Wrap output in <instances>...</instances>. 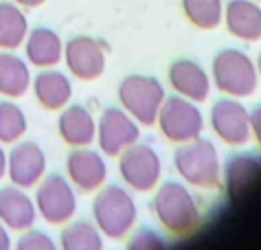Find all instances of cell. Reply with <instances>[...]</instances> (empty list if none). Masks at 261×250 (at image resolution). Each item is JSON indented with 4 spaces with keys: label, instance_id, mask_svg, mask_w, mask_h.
Returning a JSON list of instances; mask_svg holds the SVG:
<instances>
[{
    "label": "cell",
    "instance_id": "cell-10",
    "mask_svg": "<svg viewBox=\"0 0 261 250\" xmlns=\"http://www.w3.org/2000/svg\"><path fill=\"white\" fill-rule=\"evenodd\" d=\"M46 173V156L42 147L33 141H22L13 145V149L7 154V176L11 185L31 189L44 178Z\"/></svg>",
    "mask_w": 261,
    "mask_h": 250
},
{
    "label": "cell",
    "instance_id": "cell-9",
    "mask_svg": "<svg viewBox=\"0 0 261 250\" xmlns=\"http://www.w3.org/2000/svg\"><path fill=\"white\" fill-rule=\"evenodd\" d=\"M64 60L68 70L82 82H95L106 70V48L90 35H75L64 44Z\"/></svg>",
    "mask_w": 261,
    "mask_h": 250
},
{
    "label": "cell",
    "instance_id": "cell-13",
    "mask_svg": "<svg viewBox=\"0 0 261 250\" xmlns=\"http://www.w3.org/2000/svg\"><path fill=\"white\" fill-rule=\"evenodd\" d=\"M66 173L79 191L90 193V191L101 189V185L106 182L108 167L99 152L88 149V147H75L66 156Z\"/></svg>",
    "mask_w": 261,
    "mask_h": 250
},
{
    "label": "cell",
    "instance_id": "cell-6",
    "mask_svg": "<svg viewBox=\"0 0 261 250\" xmlns=\"http://www.w3.org/2000/svg\"><path fill=\"white\" fill-rule=\"evenodd\" d=\"M158 125L163 134L171 143H189L200 138V132L204 130L202 112L185 97H169L163 101L158 110Z\"/></svg>",
    "mask_w": 261,
    "mask_h": 250
},
{
    "label": "cell",
    "instance_id": "cell-22",
    "mask_svg": "<svg viewBox=\"0 0 261 250\" xmlns=\"http://www.w3.org/2000/svg\"><path fill=\"white\" fill-rule=\"evenodd\" d=\"M29 20L20 5L13 0H0V48L16 51L24 44Z\"/></svg>",
    "mask_w": 261,
    "mask_h": 250
},
{
    "label": "cell",
    "instance_id": "cell-30",
    "mask_svg": "<svg viewBox=\"0 0 261 250\" xmlns=\"http://www.w3.org/2000/svg\"><path fill=\"white\" fill-rule=\"evenodd\" d=\"M16 5H20L22 9H35V7H40V5H44L46 0H13Z\"/></svg>",
    "mask_w": 261,
    "mask_h": 250
},
{
    "label": "cell",
    "instance_id": "cell-11",
    "mask_svg": "<svg viewBox=\"0 0 261 250\" xmlns=\"http://www.w3.org/2000/svg\"><path fill=\"white\" fill-rule=\"evenodd\" d=\"M97 141L101 152L108 156H119L123 149L139 141V125L132 121V116L125 114L119 108H108L101 114L97 125Z\"/></svg>",
    "mask_w": 261,
    "mask_h": 250
},
{
    "label": "cell",
    "instance_id": "cell-16",
    "mask_svg": "<svg viewBox=\"0 0 261 250\" xmlns=\"http://www.w3.org/2000/svg\"><path fill=\"white\" fill-rule=\"evenodd\" d=\"M169 84L189 101H204L211 92L206 70L191 60H176L169 66Z\"/></svg>",
    "mask_w": 261,
    "mask_h": 250
},
{
    "label": "cell",
    "instance_id": "cell-25",
    "mask_svg": "<svg viewBox=\"0 0 261 250\" xmlns=\"http://www.w3.org/2000/svg\"><path fill=\"white\" fill-rule=\"evenodd\" d=\"M27 132V116L16 101L3 99L0 101V143L9 145L18 143Z\"/></svg>",
    "mask_w": 261,
    "mask_h": 250
},
{
    "label": "cell",
    "instance_id": "cell-33",
    "mask_svg": "<svg viewBox=\"0 0 261 250\" xmlns=\"http://www.w3.org/2000/svg\"><path fill=\"white\" fill-rule=\"evenodd\" d=\"M255 3H261V0H255Z\"/></svg>",
    "mask_w": 261,
    "mask_h": 250
},
{
    "label": "cell",
    "instance_id": "cell-2",
    "mask_svg": "<svg viewBox=\"0 0 261 250\" xmlns=\"http://www.w3.org/2000/svg\"><path fill=\"white\" fill-rule=\"evenodd\" d=\"M99 193L92 202L95 226L110 239H123L136 222L134 197L119 185H108L97 189Z\"/></svg>",
    "mask_w": 261,
    "mask_h": 250
},
{
    "label": "cell",
    "instance_id": "cell-7",
    "mask_svg": "<svg viewBox=\"0 0 261 250\" xmlns=\"http://www.w3.org/2000/svg\"><path fill=\"white\" fill-rule=\"evenodd\" d=\"M35 209L48 224H66L77 211V195L68 180L60 173H50L38 182Z\"/></svg>",
    "mask_w": 261,
    "mask_h": 250
},
{
    "label": "cell",
    "instance_id": "cell-1",
    "mask_svg": "<svg viewBox=\"0 0 261 250\" xmlns=\"http://www.w3.org/2000/svg\"><path fill=\"white\" fill-rule=\"evenodd\" d=\"M154 213L158 222L163 224V229L180 239H187L193 233H198L202 224V215L198 204H195V197L180 182H165L156 191Z\"/></svg>",
    "mask_w": 261,
    "mask_h": 250
},
{
    "label": "cell",
    "instance_id": "cell-3",
    "mask_svg": "<svg viewBox=\"0 0 261 250\" xmlns=\"http://www.w3.org/2000/svg\"><path fill=\"white\" fill-rule=\"evenodd\" d=\"M173 165L178 173L193 187L200 189H217L220 187V158L215 147L208 141L195 138L182 143L173 154Z\"/></svg>",
    "mask_w": 261,
    "mask_h": 250
},
{
    "label": "cell",
    "instance_id": "cell-17",
    "mask_svg": "<svg viewBox=\"0 0 261 250\" xmlns=\"http://www.w3.org/2000/svg\"><path fill=\"white\" fill-rule=\"evenodd\" d=\"M57 132L70 147H88L97 136V123L84 106H66L57 119Z\"/></svg>",
    "mask_w": 261,
    "mask_h": 250
},
{
    "label": "cell",
    "instance_id": "cell-19",
    "mask_svg": "<svg viewBox=\"0 0 261 250\" xmlns=\"http://www.w3.org/2000/svg\"><path fill=\"white\" fill-rule=\"evenodd\" d=\"M261 182V160L250 154H235L226 160V189L230 200H244Z\"/></svg>",
    "mask_w": 261,
    "mask_h": 250
},
{
    "label": "cell",
    "instance_id": "cell-15",
    "mask_svg": "<svg viewBox=\"0 0 261 250\" xmlns=\"http://www.w3.org/2000/svg\"><path fill=\"white\" fill-rule=\"evenodd\" d=\"M224 22L230 35L244 42L261 40V7L255 0H228L224 7Z\"/></svg>",
    "mask_w": 261,
    "mask_h": 250
},
{
    "label": "cell",
    "instance_id": "cell-23",
    "mask_svg": "<svg viewBox=\"0 0 261 250\" xmlns=\"http://www.w3.org/2000/svg\"><path fill=\"white\" fill-rule=\"evenodd\" d=\"M60 248L62 250H103L101 231L95 224L84 222V219L70 222L60 235Z\"/></svg>",
    "mask_w": 261,
    "mask_h": 250
},
{
    "label": "cell",
    "instance_id": "cell-5",
    "mask_svg": "<svg viewBox=\"0 0 261 250\" xmlns=\"http://www.w3.org/2000/svg\"><path fill=\"white\" fill-rule=\"evenodd\" d=\"M119 101L127 114L143 125H154L165 101V88L154 77L129 75L119 86Z\"/></svg>",
    "mask_w": 261,
    "mask_h": 250
},
{
    "label": "cell",
    "instance_id": "cell-21",
    "mask_svg": "<svg viewBox=\"0 0 261 250\" xmlns=\"http://www.w3.org/2000/svg\"><path fill=\"white\" fill-rule=\"evenodd\" d=\"M31 86V70L27 62L13 51L0 53V94L9 99H18L27 94Z\"/></svg>",
    "mask_w": 261,
    "mask_h": 250
},
{
    "label": "cell",
    "instance_id": "cell-4",
    "mask_svg": "<svg viewBox=\"0 0 261 250\" xmlns=\"http://www.w3.org/2000/svg\"><path fill=\"white\" fill-rule=\"evenodd\" d=\"M213 79L217 90L228 97H248L257 90V68L239 48H224L215 55Z\"/></svg>",
    "mask_w": 261,
    "mask_h": 250
},
{
    "label": "cell",
    "instance_id": "cell-20",
    "mask_svg": "<svg viewBox=\"0 0 261 250\" xmlns=\"http://www.w3.org/2000/svg\"><path fill=\"white\" fill-rule=\"evenodd\" d=\"M33 92L42 108L57 112L68 106L72 97V86L64 72L55 68H42L33 79Z\"/></svg>",
    "mask_w": 261,
    "mask_h": 250
},
{
    "label": "cell",
    "instance_id": "cell-18",
    "mask_svg": "<svg viewBox=\"0 0 261 250\" xmlns=\"http://www.w3.org/2000/svg\"><path fill=\"white\" fill-rule=\"evenodd\" d=\"M24 53L27 60L38 68H53L62 62L64 42L57 31L48 27H35L24 38Z\"/></svg>",
    "mask_w": 261,
    "mask_h": 250
},
{
    "label": "cell",
    "instance_id": "cell-31",
    "mask_svg": "<svg viewBox=\"0 0 261 250\" xmlns=\"http://www.w3.org/2000/svg\"><path fill=\"white\" fill-rule=\"evenodd\" d=\"M5 176H7V152H5L3 143H0V180H3Z\"/></svg>",
    "mask_w": 261,
    "mask_h": 250
},
{
    "label": "cell",
    "instance_id": "cell-27",
    "mask_svg": "<svg viewBox=\"0 0 261 250\" xmlns=\"http://www.w3.org/2000/svg\"><path fill=\"white\" fill-rule=\"evenodd\" d=\"M127 250H169L165 239L151 229H139L129 237Z\"/></svg>",
    "mask_w": 261,
    "mask_h": 250
},
{
    "label": "cell",
    "instance_id": "cell-14",
    "mask_svg": "<svg viewBox=\"0 0 261 250\" xmlns=\"http://www.w3.org/2000/svg\"><path fill=\"white\" fill-rule=\"evenodd\" d=\"M35 217H38L35 202L22 187H16V185L0 187V222L7 229L22 233L27 229H31Z\"/></svg>",
    "mask_w": 261,
    "mask_h": 250
},
{
    "label": "cell",
    "instance_id": "cell-28",
    "mask_svg": "<svg viewBox=\"0 0 261 250\" xmlns=\"http://www.w3.org/2000/svg\"><path fill=\"white\" fill-rule=\"evenodd\" d=\"M250 130H252V134H255L257 143L261 145V106H257L250 112Z\"/></svg>",
    "mask_w": 261,
    "mask_h": 250
},
{
    "label": "cell",
    "instance_id": "cell-26",
    "mask_svg": "<svg viewBox=\"0 0 261 250\" xmlns=\"http://www.w3.org/2000/svg\"><path fill=\"white\" fill-rule=\"evenodd\" d=\"M16 250H57V244L44 231H35L31 226V229L22 231V235L18 237Z\"/></svg>",
    "mask_w": 261,
    "mask_h": 250
},
{
    "label": "cell",
    "instance_id": "cell-24",
    "mask_svg": "<svg viewBox=\"0 0 261 250\" xmlns=\"http://www.w3.org/2000/svg\"><path fill=\"white\" fill-rule=\"evenodd\" d=\"M180 3H182L185 18L202 31H211V29L220 27L224 18L222 0H180Z\"/></svg>",
    "mask_w": 261,
    "mask_h": 250
},
{
    "label": "cell",
    "instance_id": "cell-32",
    "mask_svg": "<svg viewBox=\"0 0 261 250\" xmlns=\"http://www.w3.org/2000/svg\"><path fill=\"white\" fill-rule=\"evenodd\" d=\"M257 72L261 75V53H259V60H257Z\"/></svg>",
    "mask_w": 261,
    "mask_h": 250
},
{
    "label": "cell",
    "instance_id": "cell-12",
    "mask_svg": "<svg viewBox=\"0 0 261 250\" xmlns=\"http://www.w3.org/2000/svg\"><path fill=\"white\" fill-rule=\"evenodd\" d=\"M215 134L228 145H244L250 138V114L235 99H220L211 110Z\"/></svg>",
    "mask_w": 261,
    "mask_h": 250
},
{
    "label": "cell",
    "instance_id": "cell-8",
    "mask_svg": "<svg viewBox=\"0 0 261 250\" xmlns=\"http://www.w3.org/2000/svg\"><path fill=\"white\" fill-rule=\"evenodd\" d=\"M121 178L136 191H151L161 180V158L149 145H129L119 154Z\"/></svg>",
    "mask_w": 261,
    "mask_h": 250
},
{
    "label": "cell",
    "instance_id": "cell-29",
    "mask_svg": "<svg viewBox=\"0 0 261 250\" xmlns=\"http://www.w3.org/2000/svg\"><path fill=\"white\" fill-rule=\"evenodd\" d=\"M0 250H11V235L3 222H0Z\"/></svg>",
    "mask_w": 261,
    "mask_h": 250
}]
</instances>
